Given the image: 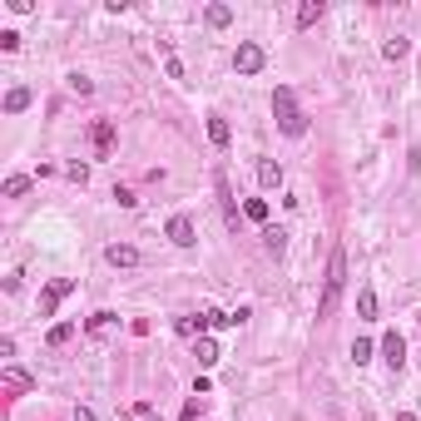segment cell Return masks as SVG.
<instances>
[{"mask_svg": "<svg viewBox=\"0 0 421 421\" xmlns=\"http://www.w3.org/2000/svg\"><path fill=\"white\" fill-rule=\"evenodd\" d=\"M75 421H99V416H94L90 407H75Z\"/></svg>", "mask_w": 421, "mask_h": 421, "instance_id": "f1b7e54d", "label": "cell"}, {"mask_svg": "<svg viewBox=\"0 0 421 421\" xmlns=\"http://www.w3.org/2000/svg\"><path fill=\"white\" fill-rule=\"evenodd\" d=\"M258 183H263V188H278V183H283V164H278V159H263V164H258Z\"/></svg>", "mask_w": 421, "mask_h": 421, "instance_id": "7c38bea8", "label": "cell"}, {"mask_svg": "<svg viewBox=\"0 0 421 421\" xmlns=\"http://www.w3.org/2000/svg\"><path fill=\"white\" fill-rule=\"evenodd\" d=\"M214 188H218V199H223V218H228V228H238V208H233V188H228V174H214Z\"/></svg>", "mask_w": 421, "mask_h": 421, "instance_id": "52a82bcc", "label": "cell"}, {"mask_svg": "<svg viewBox=\"0 0 421 421\" xmlns=\"http://www.w3.org/2000/svg\"><path fill=\"white\" fill-rule=\"evenodd\" d=\"M263 248L272 253V258H283V248H288V233H283V228H263Z\"/></svg>", "mask_w": 421, "mask_h": 421, "instance_id": "4fadbf2b", "label": "cell"}, {"mask_svg": "<svg viewBox=\"0 0 421 421\" xmlns=\"http://www.w3.org/2000/svg\"><path fill=\"white\" fill-rule=\"evenodd\" d=\"M90 139H94V154L104 159V154L114 149V124H110V119H94V129H90Z\"/></svg>", "mask_w": 421, "mask_h": 421, "instance_id": "8992f818", "label": "cell"}, {"mask_svg": "<svg viewBox=\"0 0 421 421\" xmlns=\"http://www.w3.org/2000/svg\"><path fill=\"white\" fill-rule=\"evenodd\" d=\"M407 50H411V45H407L402 35H392L387 45H382V55H387V60H407Z\"/></svg>", "mask_w": 421, "mask_h": 421, "instance_id": "d6986e66", "label": "cell"}, {"mask_svg": "<svg viewBox=\"0 0 421 421\" xmlns=\"http://www.w3.org/2000/svg\"><path fill=\"white\" fill-rule=\"evenodd\" d=\"M243 214H248L253 223H268V199H248V203H243Z\"/></svg>", "mask_w": 421, "mask_h": 421, "instance_id": "ac0fdd59", "label": "cell"}, {"mask_svg": "<svg viewBox=\"0 0 421 421\" xmlns=\"http://www.w3.org/2000/svg\"><path fill=\"white\" fill-rule=\"evenodd\" d=\"M352 362H357V367L372 362V342H367V337H357V342H352Z\"/></svg>", "mask_w": 421, "mask_h": 421, "instance_id": "603a6c76", "label": "cell"}, {"mask_svg": "<svg viewBox=\"0 0 421 421\" xmlns=\"http://www.w3.org/2000/svg\"><path fill=\"white\" fill-rule=\"evenodd\" d=\"M347 288V248H332L327 258V278H322V303H318V318H332L337 312V298Z\"/></svg>", "mask_w": 421, "mask_h": 421, "instance_id": "6da1fadb", "label": "cell"}, {"mask_svg": "<svg viewBox=\"0 0 421 421\" xmlns=\"http://www.w3.org/2000/svg\"><path fill=\"white\" fill-rule=\"evenodd\" d=\"M20 110H30V90H20V84H15V90L5 94V114H20Z\"/></svg>", "mask_w": 421, "mask_h": 421, "instance_id": "9a60e30c", "label": "cell"}, {"mask_svg": "<svg viewBox=\"0 0 421 421\" xmlns=\"http://www.w3.org/2000/svg\"><path fill=\"white\" fill-rule=\"evenodd\" d=\"M104 258H110L114 268H134V263H139V248H129V243H114L110 253H104Z\"/></svg>", "mask_w": 421, "mask_h": 421, "instance_id": "8fae6325", "label": "cell"}, {"mask_svg": "<svg viewBox=\"0 0 421 421\" xmlns=\"http://www.w3.org/2000/svg\"><path fill=\"white\" fill-rule=\"evenodd\" d=\"M208 139H214L218 149L228 144V119H223V114H208Z\"/></svg>", "mask_w": 421, "mask_h": 421, "instance_id": "2e32d148", "label": "cell"}, {"mask_svg": "<svg viewBox=\"0 0 421 421\" xmlns=\"http://www.w3.org/2000/svg\"><path fill=\"white\" fill-rule=\"evenodd\" d=\"M194 357H199V367H214V362H218L223 352H218V342H208V337H199V347H194Z\"/></svg>", "mask_w": 421, "mask_h": 421, "instance_id": "5bb4252c", "label": "cell"}, {"mask_svg": "<svg viewBox=\"0 0 421 421\" xmlns=\"http://www.w3.org/2000/svg\"><path fill=\"white\" fill-rule=\"evenodd\" d=\"M322 15H327V5H322V0H303V5H298V30H312Z\"/></svg>", "mask_w": 421, "mask_h": 421, "instance_id": "30bf717a", "label": "cell"}, {"mask_svg": "<svg viewBox=\"0 0 421 421\" xmlns=\"http://www.w3.org/2000/svg\"><path fill=\"white\" fill-rule=\"evenodd\" d=\"M382 352H387L392 372H402V362H407V342H402V332H387V337H382Z\"/></svg>", "mask_w": 421, "mask_h": 421, "instance_id": "5b68a950", "label": "cell"}, {"mask_svg": "<svg viewBox=\"0 0 421 421\" xmlns=\"http://www.w3.org/2000/svg\"><path fill=\"white\" fill-rule=\"evenodd\" d=\"M228 20H233V10H228V5H208V25H214V30H223Z\"/></svg>", "mask_w": 421, "mask_h": 421, "instance_id": "7402d4cb", "label": "cell"}, {"mask_svg": "<svg viewBox=\"0 0 421 421\" xmlns=\"http://www.w3.org/2000/svg\"><path fill=\"white\" fill-rule=\"evenodd\" d=\"M84 327H90V332H110V327H114V312H94Z\"/></svg>", "mask_w": 421, "mask_h": 421, "instance_id": "d4e9b609", "label": "cell"}, {"mask_svg": "<svg viewBox=\"0 0 421 421\" xmlns=\"http://www.w3.org/2000/svg\"><path fill=\"white\" fill-rule=\"evenodd\" d=\"M70 337H75V322H55L50 327V347H65Z\"/></svg>", "mask_w": 421, "mask_h": 421, "instance_id": "ffe728a7", "label": "cell"}, {"mask_svg": "<svg viewBox=\"0 0 421 421\" xmlns=\"http://www.w3.org/2000/svg\"><path fill=\"white\" fill-rule=\"evenodd\" d=\"M70 292H75V278H55L45 292H40V318H55V307L65 303Z\"/></svg>", "mask_w": 421, "mask_h": 421, "instance_id": "277c9868", "label": "cell"}, {"mask_svg": "<svg viewBox=\"0 0 421 421\" xmlns=\"http://www.w3.org/2000/svg\"><path fill=\"white\" fill-rule=\"evenodd\" d=\"M263 65H268V55H263L258 40H243V45L233 50V70H238V75H258Z\"/></svg>", "mask_w": 421, "mask_h": 421, "instance_id": "3957f363", "label": "cell"}, {"mask_svg": "<svg viewBox=\"0 0 421 421\" xmlns=\"http://www.w3.org/2000/svg\"><path fill=\"white\" fill-rule=\"evenodd\" d=\"M164 70H168V79H183V65H179V55L164 45Z\"/></svg>", "mask_w": 421, "mask_h": 421, "instance_id": "cb8c5ba5", "label": "cell"}, {"mask_svg": "<svg viewBox=\"0 0 421 421\" xmlns=\"http://www.w3.org/2000/svg\"><path fill=\"white\" fill-rule=\"evenodd\" d=\"M25 188H30V179H25V174H15V179H5V188H0V194H5V199H20Z\"/></svg>", "mask_w": 421, "mask_h": 421, "instance_id": "44dd1931", "label": "cell"}, {"mask_svg": "<svg viewBox=\"0 0 421 421\" xmlns=\"http://www.w3.org/2000/svg\"><path fill=\"white\" fill-rule=\"evenodd\" d=\"M65 84H70V90H75V94H90V90H94V84H90V75H79V70H75V75H70Z\"/></svg>", "mask_w": 421, "mask_h": 421, "instance_id": "484cf974", "label": "cell"}, {"mask_svg": "<svg viewBox=\"0 0 421 421\" xmlns=\"http://www.w3.org/2000/svg\"><path fill=\"white\" fill-rule=\"evenodd\" d=\"M357 312H362V318H377V292H372V288L357 292Z\"/></svg>", "mask_w": 421, "mask_h": 421, "instance_id": "e0dca14e", "label": "cell"}, {"mask_svg": "<svg viewBox=\"0 0 421 421\" xmlns=\"http://www.w3.org/2000/svg\"><path fill=\"white\" fill-rule=\"evenodd\" d=\"M65 174H70L75 183H84V179H90V164H70V168H65Z\"/></svg>", "mask_w": 421, "mask_h": 421, "instance_id": "83f0119b", "label": "cell"}, {"mask_svg": "<svg viewBox=\"0 0 421 421\" xmlns=\"http://www.w3.org/2000/svg\"><path fill=\"white\" fill-rule=\"evenodd\" d=\"M272 114H278V129H283L288 139H303V134H307V114L298 110V94H292L288 84L272 90Z\"/></svg>", "mask_w": 421, "mask_h": 421, "instance_id": "7a4b0ae2", "label": "cell"}, {"mask_svg": "<svg viewBox=\"0 0 421 421\" xmlns=\"http://www.w3.org/2000/svg\"><path fill=\"white\" fill-rule=\"evenodd\" d=\"M0 50H20V35L15 30H0Z\"/></svg>", "mask_w": 421, "mask_h": 421, "instance_id": "4316f807", "label": "cell"}, {"mask_svg": "<svg viewBox=\"0 0 421 421\" xmlns=\"http://www.w3.org/2000/svg\"><path fill=\"white\" fill-rule=\"evenodd\" d=\"M0 387H5V392H30V387H35V377H30V372H20V367H5V372H0Z\"/></svg>", "mask_w": 421, "mask_h": 421, "instance_id": "9c48e42d", "label": "cell"}, {"mask_svg": "<svg viewBox=\"0 0 421 421\" xmlns=\"http://www.w3.org/2000/svg\"><path fill=\"white\" fill-rule=\"evenodd\" d=\"M168 238H174L179 248H194L199 238H194V223H188L183 214H174V218H168Z\"/></svg>", "mask_w": 421, "mask_h": 421, "instance_id": "ba28073f", "label": "cell"}]
</instances>
